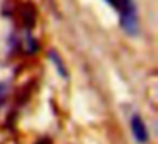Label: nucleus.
I'll return each instance as SVG.
<instances>
[{"mask_svg": "<svg viewBox=\"0 0 158 144\" xmlns=\"http://www.w3.org/2000/svg\"><path fill=\"white\" fill-rule=\"evenodd\" d=\"M131 130H133V136L138 142H146L148 141V130L144 122L141 120L139 115H133L131 117Z\"/></svg>", "mask_w": 158, "mask_h": 144, "instance_id": "nucleus-2", "label": "nucleus"}, {"mask_svg": "<svg viewBox=\"0 0 158 144\" xmlns=\"http://www.w3.org/2000/svg\"><path fill=\"white\" fill-rule=\"evenodd\" d=\"M49 58H51V61L55 63V66H56V70H58L60 75H61V76H66V70H65V66H63L61 59L58 58V54H56V53H49Z\"/></svg>", "mask_w": 158, "mask_h": 144, "instance_id": "nucleus-3", "label": "nucleus"}, {"mask_svg": "<svg viewBox=\"0 0 158 144\" xmlns=\"http://www.w3.org/2000/svg\"><path fill=\"white\" fill-rule=\"evenodd\" d=\"M114 7L119 10L123 29L129 36H136L138 31H139V24H138V14H136V7H134L133 0H116Z\"/></svg>", "mask_w": 158, "mask_h": 144, "instance_id": "nucleus-1", "label": "nucleus"}, {"mask_svg": "<svg viewBox=\"0 0 158 144\" xmlns=\"http://www.w3.org/2000/svg\"><path fill=\"white\" fill-rule=\"evenodd\" d=\"M7 92H9L7 83H2V82H0V103L4 102V98H5V95H7Z\"/></svg>", "mask_w": 158, "mask_h": 144, "instance_id": "nucleus-4", "label": "nucleus"}]
</instances>
